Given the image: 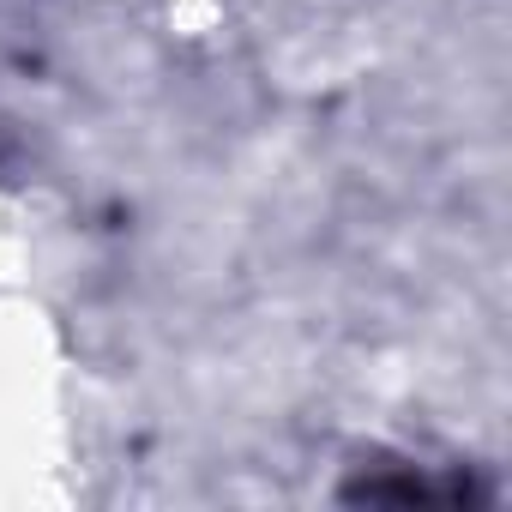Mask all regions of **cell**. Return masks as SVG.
I'll list each match as a JSON object with an SVG mask.
<instances>
[{
  "label": "cell",
  "mask_w": 512,
  "mask_h": 512,
  "mask_svg": "<svg viewBox=\"0 0 512 512\" xmlns=\"http://www.w3.org/2000/svg\"><path fill=\"white\" fill-rule=\"evenodd\" d=\"M476 494L482 488H470L464 476L446 482L428 464L398 452H362L338 482V500H374V506H428V500H476Z\"/></svg>",
  "instance_id": "obj_1"
},
{
  "label": "cell",
  "mask_w": 512,
  "mask_h": 512,
  "mask_svg": "<svg viewBox=\"0 0 512 512\" xmlns=\"http://www.w3.org/2000/svg\"><path fill=\"white\" fill-rule=\"evenodd\" d=\"M7 157H13V139H7V133H0V169H7Z\"/></svg>",
  "instance_id": "obj_2"
}]
</instances>
